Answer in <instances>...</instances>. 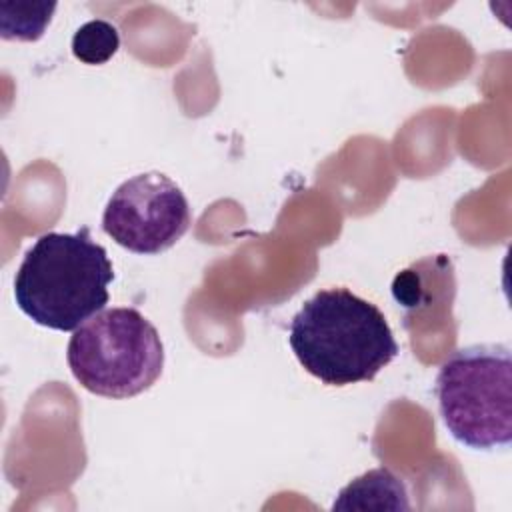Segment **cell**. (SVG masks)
I'll return each instance as SVG.
<instances>
[{"instance_id":"6da1fadb","label":"cell","mask_w":512,"mask_h":512,"mask_svg":"<svg viewBox=\"0 0 512 512\" xmlns=\"http://www.w3.org/2000/svg\"><path fill=\"white\" fill-rule=\"evenodd\" d=\"M288 340L302 368L328 386L374 380L398 354L380 308L348 288L308 298L292 316Z\"/></svg>"},{"instance_id":"7a4b0ae2","label":"cell","mask_w":512,"mask_h":512,"mask_svg":"<svg viewBox=\"0 0 512 512\" xmlns=\"http://www.w3.org/2000/svg\"><path fill=\"white\" fill-rule=\"evenodd\" d=\"M114 268L106 248L76 232H46L26 250L16 276V306L36 324L74 332L108 304Z\"/></svg>"},{"instance_id":"3957f363","label":"cell","mask_w":512,"mask_h":512,"mask_svg":"<svg viewBox=\"0 0 512 512\" xmlns=\"http://www.w3.org/2000/svg\"><path fill=\"white\" fill-rule=\"evenodd\" d=\"M66 360L78 384L104 398H132L162 374L164 344L154 324L136 308H108L76 328Z\"/></svg>"},{"instance_id":"277c9868","label":"cell","mask_w":512,"mask_h":512,"mask_svg":"<svg viewBox=\"0 0 512 512\" xmlns=\"http://www.w3.org/2000/svg\"><path fill=\"white\" fill-rule=\"evenodd\" d=\"M436 400L450 436L472 450L512 440V358L502 344L452 352L436 376Z\"/></svg>"},{"instance_id":"5b68a950","label":"cell","mask_w":512,"mask_h":512,"mask_svg":"<svg viewBox=\"0 0 512 512\" xmlns=\"http://www.w3.org/2000/svg\"><path fill=\"white\" fill-rule=\"evenodd\" d=\"M192 216L182 188L162 172H142L124 180L110 196L104 232L134 254H160L190 228Z\"/></svg>"},{"instance_id":"8992f818","label":"cell","mask_w":512,"mask_h":512,"mask_svg":"<svg viewBox=\"0 0 512 512\" xmlns=\"http://www.w3.org/2000/svg\"><path fill=\"white\" fill-rule=\"evenodd\" d=\"M332 510H410L402 478L388 468H374L338 492Z\"/></svg>"},{"instance_id":"52a82bcc","label":"cell","mask_w":512,"mask_h":512,"mask_svg":"<svg viewBox=\"0 0 512 512\" xmlns=\"http://www.w3.org/2000/svg\"><path fill=\"white\" fill-rule=\"evenodd\" d=\"M120 48L118 28L102 18L82 24L72 36V54L84 64L98 66L108 62Z\"/></svg>"},{"instance_id":"ba28073f","label":"cell","mask_w":512,"mask_h":512,"mask_svg":"<svg viewBox=\"0 0 512 512\" xmlns=\"http://www.w3.org/2000/svg\"><path fill=\"white\" fill-rule=\"evenodd\" d=\"M16 16L2 14V38L4 40H38L50 24L54 2H16Z\"/></svg>"}]
</instances>
